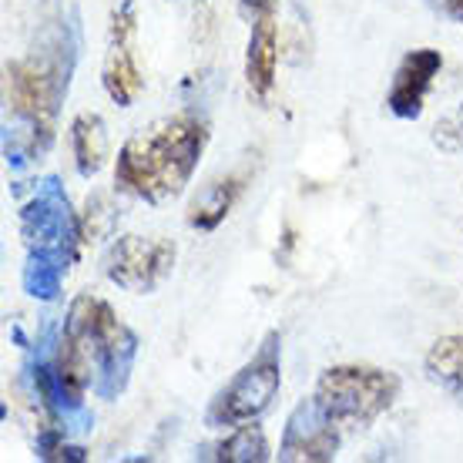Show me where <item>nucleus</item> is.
I'll return each mask as SVG.
<instances>
[{
    "mask_svg": "<svg viewBox=\"0 0 463 463\" xmlns=\"http://www.w3.org/2000/svg\"><path fill=\"white\" fill-rule=\"evenodd\" d=\"M135 353H138V339L121 323V316L91 292L78 296L71 302L58 349H54V363H51L54 400L81 406L88 390L101 396L121 393Z\"/></svg>",
    "mask_w": 463,
    "mask_h": 463,
    "instance_id": "f257e3e1",
    "label": "nucleus"
},
{
    "mask_svg": "<svg viewBox=\"0 0 463 463\" xmlns=\"http://www.w3.org/2000/svg\"><path fill=\"white\" fill-rule=\"evenodd\" d=\"M209 145V125L192 111H178L135 131L115 162V185L148 205H165L185 192Z\"/></svg>",
    "mask_w": 463,
    "mask_h": 463,
    "instance_id": "f03ea898",
    "label": "nucleus"
},
{
    "mask_svg": "<svg viewBox=\"0 0 463 463\" xmlns=\"http://www.w3.org/2000/svg\"><path fill=\"white\" fill-rule=\"evenodd\" d=\"M68 64L51 54V51H34L27 58L7 61L4 68V101L7 115L24 125L31 148H47L58 128L61 101L68 94Z\"/></svg>",
    "mask_w": 463,
    "mask_h": 463,
    "instance_id": "7ed1b4c3",
    "label": "nucleus"
},
{
    "mask_svg": "<svg viewBox=\"0 0 463 463\" xmlns=\"http://www.w3.org/2000/svg\"><path fill=\"white\" fill-rule=\"evenodd\" d=\"M24 245H27V272L34 276L24 282L37 299H54L61 289V276L68 272L74 259V239H81V225L71 219L68 198L61 195L58 182H47V188L24 209L21 215Z\"/></svg>",
    "mask_w": 463,
    "mask_h": 463,
    "instance_id": "20e7f679",
    "label": "nucleus"
},
{
    "mask_svg": "<svg viewBox=\"0 0 463 463\" xmlns=\"http://www.w3.org/2000/svg\"><path fill=\"white\" fill-rule=\"evenodd\" d=\"M400 396V376L366 363H343L319 373L313 390L316 406L323 410L329 423H336L343 433L366 430L373 420H380Z\"/></svg>",
    "mask_w": 463,
    "mask_h": 463,
    "instance_id": "39448f33",
    "label": "nucleus"
},
{
    "mask_svg": "<svg viewBox=\"0 0 463 463\" xmlns=\"http://www.w3.org/2000/svg\"><path fill=\"white\" fill-rule=\"evenodd\" d=\"M282 386V363H279V333H266L262 346L242 370L222 386L209 403L205 423L215 430L252 423L266 413Z\"/></svg>",
    "mask_w": 463,
    "mask_h": 463,
    "instance_id": "423d86ee",
    "label": "nucleus"
},
{
    "mask_svg": "<svg viewBox=\"0 0 463 463\" xmlns=\"http://www.w3.org/2000/svg\"><path fill=\"white\" fill-rule=\"evenodd\" d=\"M175 242L168 239H148V235H118L105 252V276L118 289L145 296L155 292L165 279L172 276Z\"/></svg>",
    "mask_w": 463,
    "mask_h": 463,
    "instance_id": "0eeeda50",
    "label": "nucleus"
},
{
    "mask_svg": "<svg viewBox=\"0 0 463 463\" xmlns=\"http://www.w3.org/2000/svg\"><path fill=\"white\" fill-rule=\"evenodd\" d=\"M135 37H138L135 4L121 0L108 21V47L105 64H101V84H105L108 98L121 108H131L145 91V78H141L138 58H135Z\"/></svg>",
    "mask_w": 463,
    "mask_h": 463,
    "instance_id": "6e6552de",
    "label": "nucleus"
},
{
    "mask_svg": "<svg viewBox=\"0 0 463 463\" xmlns=\"http://www.w3.org/2000/svg\"><path fill=\"white\" fill-rule=\"evenodd\" d=\"M339 437L343 430L336 423H329L323 410L316 406V400H302L286 420V433L279 443V460L289 463H326L333 460L339 450Z\"/></svg>",
    "mask_w": 463,
    "mask_h": 463,
    "instance_id": "1a4fd4ad",
    "label": "nucleus"
},
{
    "mask_svg": "<svg viewBox=\"0 0 463 463\" xmlns=\"http://www.w3.org/2000/svg\"><path fill=\"white\" fill-rule=\"evenodd\" d=\"M443 71V54L433 47H417V51H406L403 61L393 71V84L386 94V108L390 115L403 118V121H417L423 115L427 105V94L437 81V74Z\"/></svg>",
    "mask_w": 463,
    "mask_h": 463,
    "instance_id": "9d476101",
    "label": "nucleus"
},
{
    "mask_svg": "<svg viewBox=\"0 0 463 463\" xmlns=\"http://www.w3.org/2000/svg\"><path fill=\"white\" fill-rule=\"evenodd\" d=\"M279 71V24L276 11L255 14L252 31H249V44H245V88L255 101H266L272 88H276Z\"/></svg>",
    "mask_w": 463,
    "mask_h": 463,
    "instance_id": "9b49d317",
    "label": "nucleus"
},
{
    "mask_svg": "<svg viewBox=\"0 0 463 463\" xmlns=\"http://www.w3.org/2000/svg\"><path fill=\"white\" fill-rule=\"evenodd\" d=\"M242 188L245 175H225V178H215L209 185H202L198 195L192 198V205H188V225L198 232L219 229L222 222L229 219L232 205L239 202Z\"/></svg>",
    "mask_w": 463,
    "mask_h": 463,
    "instance_id": "f8f14e48",
    "label": "nucleus"
},
{
    "mask_svg": "<svg viewBox=\"0 0 463 463\" xmlns=\"http://www.w3.org/2000/svg\"><path fill=\"white\" fill-rule=\"evenodd\" d=\"M71 151H74V168L81 178H94L108 162V128L105 118L94 111H81L71 121Z\"/></svg>",
    "mask_w": 463,
    "mask_h": 463,
    "instance_id": "ddd939ff",
    "label": "nucleus"
},
{
    "mask_svg": "<svg viewBox=\"0 0 463 463\" xmlns=\"http://www.w3.org/2000/svg\"><path fill=\"white\" fill-rule=\"evenodd\" d=\"M427 376L440 390L460 396L463 400V336H443L437 339L427 353Z\"/></svg>",
    "mask_w": 463,
    "mask_h": 463,
    "instance_id": "4468645a",
    "label": "nucleus"
},
{
    "mask_svg": "<svg viewBox=\"0 0 463 463\" xmlns=\"http://www.w3.org/2000/svg\"><path fill=\"white\" fill-rule=\"evenodd\" d=\"M269 457H272V453H269V440L255 420L252 423L232 427V433H225V440L212 453V460H219V463H262V460H269Z\"/></svg>",
    "mask_w": 463,
    "mask_h": 463,
    "instance_id": "2eb2a0df",
    "label": "nucleus"
},
{
    "mask_svg": "<svg viewBox=\"0 0 463 463\" xmlns=\"http://www.w3.org/2000/svg\"><path fill=\"white\" fill-rule=\"evenodd\" d=\"M118 222V212L111 205V198L108 195H94L88 198V205H84V219H81V239L84 242H98V239H105L108 232L115 229Z\"/></svg>",
    "mask_w": 463,
    "mask_h": 463,
    "instance_id": "dca6fc26",
    "label": "nucleus"
},
{
    "mask_svg": "<svg viewBox=\"0 0 463 463\" xmlns=\"http://www.w3.org/2000/svg\"><path fill=\"white\" fill-rule=\"evenodd\" d=\"M433 145L443 151H463V105L433 125Z\"/></svg>",
    "mask_w": 463,
    "mask_h": 463,
    "instance_id": "f3484780",
    "label": "nucleus"
},
{
    "mask_svg": "<svg viewBox=\"0 0 463 463\" xmlns=\"http://www.w3.org/2000/svg\"><path fill=\"white\" fill-rule=\"evenodd\" d=\"M440 7H443V14H447V17H453V21L463 24V0H443Z\"/></svg>",
    "mask_w": 463,
    "mask_h": 463,
    "instance_id": "a211bd4d",
    "label": "nucleus"
},
{
    "mask_svg": "<svg viewBox=\"0 0 463 463\" xmlns=\"http://www.w3.org/2000/svg\"><path fill=\"white\" fill-rule=\"evenodd\" d=\"M437 4H443V0H437Z\"/></svg>",
    "mask_w": 463,
    "mask_h": 463,
    "instance_id": "6ab92c4d",
    "label": "nucleus"
}]
</instances>
